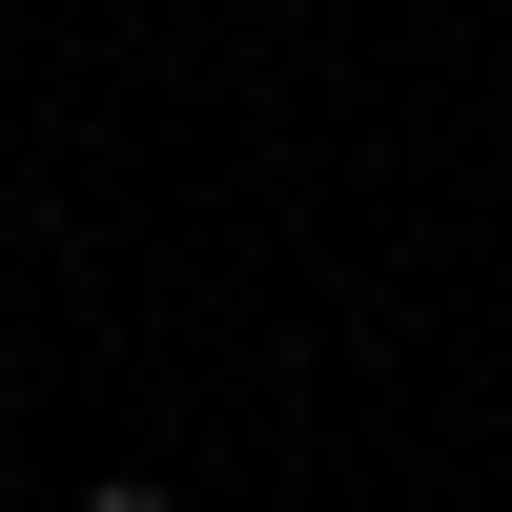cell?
I'll use <instances>...</instances> for the list:
<instances>
[{
	"mask_svg": "<svg viewBox=\"0 0 512 512\" xmlns=\"http://www.w3.org/2000/svg\"><path fill=\"white\" fill-rule=\"evenodd\" d=\"M82 512H185V492H164V472H103V492H82Z\"/></svg>",
	"mask_w": 512,
	"mask_h": 512,
	"instance_id": "cell-1",
	"label": "cell"
}]
</instances>
